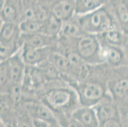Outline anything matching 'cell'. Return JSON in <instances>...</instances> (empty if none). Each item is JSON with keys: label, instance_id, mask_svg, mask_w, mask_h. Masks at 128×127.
<instances>
[{"label": "cell", "instance_id": "cell-25", "mask_svg": "<svg viewBox=\"0 0 128 127\" xmlns=\"http://www.w3.org/2000/svg\"><path fill=\"white\" fill-rule=\"evenodd\" d=\"M122 126V123L120 120H116V119H112V120H109L104 123H102L100 127H121Z\"/></svg>", "mask_w": 128, "mask_h": 127}, {"label": "cell", "instance_id": "cell-9", "mask_svg": "<svg viewBox=\"0 0 128 127\" xmlns=\"http://www.w3.org/2000/svg\"><path fill=\"white\" fill-rule=\"evenodd\" d=\"M24 46L32 48H43L51 46L56 37L49 36L43 32L32 34H20Z\"/></svg>", "mask_w": 128, "mask_h": 127}, {"label": "cell", "instance_id": "cell-2", "mask_svg": "<svg viewBox=\"0 0 128 127\" xmlns=\"http://www.w3.org/2000/svg\"><path fill=\"white\" fill-rule=\"evenodd\" d=\"M76 52L88 63L103 62L102 58V47L98 38L93 34L85 33L78 38Z\"/></svg>", "mask_w": 128, "mask_h": 127}, {"label": "cell", "instance_id": "cell-19", "mask_svg": "<svg viewBox=\"0 0 128 127\" xmlns=\"http://www.w3.org/2000/svg\"><path fill=\"white\" fill-rule=\"evenodd\" d=\"M20 34H32L43 32L44 29V20H22L18 24Z\"/></svg>", "mask_w": 128, "mask_h": 127}, {"label": "cell", "instance_id": "cell-24", "mask_svg": "<svg viewBox=\"0 0 128 127\" xmlns=\"http://www.w3.org/2000/svg\"><path fill=\"white\" fill-rule=\"evenodd\" d=\"M9 81L7 60H1V87H4Z\"/></svg>", "mask_w": 128, "mask_h": 127}, {"label": "cell", "instance_id": "cell-6", "mask_svg": "<svg viewBox=\"0 0 128 127\" xmlns=\"http://www.w3.org/2000/svg\"><path fill=\"white\" fill-rule=\"evenodd\" d=\"M72 119L81 127H96L100 126L96 109L90 106H84L73 111Z\"/></svg>", "mask_w": 128, "mask_h": 127}, {"label": "cell", "instance_id": "cell-17", "mask_svg": "<svg viewBox=\"0 0 128 127\" xmlns=\"http://www.w3.org/2000/svg\"><path fill=\"white\" fill-rule=\"evenodd\" d=\"M47 60L61 73H69L70 72V63L67 56L58 52H52Z\"/></svg>", "mask_w": 128, "mask_h": 127}, {"label": "cell", "instance_id": "cell-26", "mask_svg": "<svg viewBox=\"0 0 128 127\" xmlns=\"http://www.w3.org/2000/svg\"><path fill=\"white\" fill-rule=\"evenodd\" d=\"M121 123L124 126L128 127V111H127L122 116H120Z\"/></svg>", "mask_w": 128, "mask_h": 127}, {"label": "cell", "instance_id": "cell-20", "mask_svg": "<svg viewBox=\"0 0 128 127\" xmlns=\"http://www.w3.org/2000/svg\"><path fill=\"white\" fill-rule=\"evenodd\" d=\"M21 43H23L22 40L20 41L19 39L10 43H1L0 45L1 60H6L16 54L18 50L20 47Z\"/></svg>", "mask_w": 128, "mask_h": 127}, {"label": "cell", "instance_id": "cell-3", "mask_svg": "<svg viewBox=\"0 0 128 127\" xmlns=\"http://www.w3.org/2000/svg\"><path fill=\"white\" fill-rule=\"evenodd\" d=\"M42 6L64 22L72 18L75 12L76 0H38Z\"/></svg>", "mask_w": 128, "mask_h": 127}, {"label": "cell", "instance_id": "cell-10", "mask_svg": "<svg viewBox=\"0 0 128 127\" xmlns=\"http://www.w3.org/2000/svg\"><path fill=\"white\" fill-rule=\"evenodd\" d=\"M26 108L34 119L46 122L50 127L58 126V122L52 111L45 105L31 103L27 105Z\"/></svg>", "mask_w": 128, "mask_h": 127}, {"label": "cell", "instance_id": "cell-4", "mask_svg": "<svg viewBox=\"0 0 128 127\" xmlns=\"http://www.w3.org/2000/svg\"><path fill=\"white\" fill-rule=\"evenodd\" d=\"M45 102L54 109H64L74 101V94L67 88H54L49 90L44 97Z\"/></svg>", "mask_w": 128, "mask_h": 127}, {"label": "cell", "instance_id": "cell-8", "mask_svg": "<svg viewBox=\"0 0 128 127\" xmlns=\"http://www.w3.org/2000/svg\"><path fill=\"white\" fill-rule=\"evenodd\" d=\"M8 67L9 80L12 84H20L24 80L25 74L26 64L22 56L15 54L12 57L6 59Z\"/></svg>", "mask_w": 128, "mask_h": 127}, {"label": "cell", "instance_id": "cell-11", "mask_svg": "<svg viewBox=\"0 0 128 127\" xmlns=\"http://www.w3.org/2000/svg\"><path fill=\"white\" fill-rule=\"evenodd\" d=\"M102 60L114 66H118L122 62L124 59V52L118 46L108 45L105 47L102 48Z\"/></svg>", "mask_w": 128, "mask_h": 127}, {"label": "cell", "instance_id": "cell-14", "mask_svg": "<svg viewBox=\"0 0 128 127\" xmlns=\"http://www.w3.org/2000/svg\"><path fill=\"white\" fill-rule=\"evenodd\" d=\"M1 43H10L19 39L18 25L14 22H3L1 25Z\"/></svg>", "mask_w": 128, "mask_h": 127}, {"label": "cell", "instance_id": "cell-5", "mask_svg": "<svg viewBox=\"0 0 128 127\" xmlns=\"http://www.w3.org/2000/svg\"><path fill=\"white\" fill-rule=\"evenodd\" d=\"M80 100L86 106L98 104L104 95V88L97 83H87L78 89Z\"/></svg>", "mask_w": 128, "mask_h": 127}, {"label": "cell", "instance_id": "cell-15", "mask_svg": "<svg viewBox=\"0 0 128 127\" xmlns=\"http://www.w3.org/2000/svg\"><path fill=\"white\" fill-rule=\"evenodd\" d=\"M109 3L120 24L128 28V0H110Z\"/></svg>", "mask_w": 128, "mask_h": 127}, {"label": "cell", "instance_id": "cell-1", "mask_svg": "<svg viewBox=\"0 0 128 127\" xmlns=\"http://www.w3.org/2000/svg\"><path fill=\"white\" fill-rule=\"evenodd\" d=\"M76 18L86 33L102 34L115 28L112 17L105 5L90 12L77 14Z\"/></svg>", "mask_w": 128, "mask_h": 127}, {"label": "cell", "instance_id": "cell-18", "mask_svg": "<svg viewBox=\"0 0 128 127\" xmlns=\"http://www.w3.org/2000/svg\"><path fill=\"white\" fill-rule=\"evenodd\" d=\"M63 22L62 20L49 13L47 18L44 20V33L56 37L60 33Z\"/></svg>", "mask_w": 128, "mask_h": 127}, {"label": "cell", "instance_id": "cell-12", "mask_svg": "<svg viewBox=\"0 0 128 127\" xmlns=\"http://www.w3.org/2000/svg\"><path fill=\"white\" fill-rule=\"evenodd\" d=\"M98 118L100 126L104 122L112 119L120 120V116L115 105L110 103H104L98 105L95 108Z\"/></svg>", "mask_w": 128, "mask_h": 127}, {"label": "cell", "instance_id": "cell-16", "mask_svg": "<svg viewBox=\"0 0 128 127\" xmlns=\"http://www.w3.org/2000/svg\"><path fill=\"white\" fill-rule=\"evenodd\" d=\"M110 0H76L75 13L83 14L93 11L108 3Z\"/></svg>", "mask_w": 128, "mask_h": 127}, {"label": "cell", "instance_id": "cell-22", "mask_svg": "<svg viewBox=\"0 0 128 127\" xmlns=\"http://www.w3.org/2000/svg\"><path fill=\"white\" fill-rule=\"evenodd\" d=\"M110 90L117 98H125L128 96V78L116 80L110 84Z\"/></svg>", "mask_w": 128, "mask_h": 127}, {"label": "cell", "instance_id": "cell-23", "mask_svg": "<svg viewBox=\"0 0 128 127\" xmlns=\"http://www.w3.org/2000/svg\"><path fill=\"white\" fill-rule=\"evenodd\" d=\"M39 66L42 74L47 78L56 79L59 77L60 71L48 60H44Z\"/></svg>", "mask_w": 128, "mask_h": 127}, {"label": "cell", "instance_id": "cell-7", "mask_svg": "<svg viewBox=\"0 0 128 127\" xmlns=\"http://www.w3.org/2000/svg\"><path fill=\"white\" fill-rule=\"evenodd\" d=\"M51 52L50 46L32 48L24 46L21 56L26 64L30 66H35L47 60Z\"/></svg>", "mask_w": 128, "mask_h": 127}, {"label": "cell", "instance_id": "cell-13", "mask_svg": "<svg viewBox=\"0 0 128 127\" xmlns=\"http://www.w3.org/2000/svg\"><path fill=\"white\" fill-rule=\"evenodd\" d=\"M72 18L64 21L62 28L59 34L66 38H78L84 34L86 32L83 31L77 19Z\"/></svg>", "mask_w": 128, "mask_h": 127}, {"label": "cell", "instance_id": "cell-21", "mask_svg": "<svg viewBox=\"0 0 128 127\" xmlns=\"http://www.w3.org/2000/svg\"><path fill=\"white\" fill-rule=\"evenodd\" d=\"M102 36L104 41L109 45L119 46L122 45L124 41V35L122 32L117 30L116 28L108 30L102 33Z\"/></svg>", "mask_w": 128, "mask_h": 127}]
</instances>
